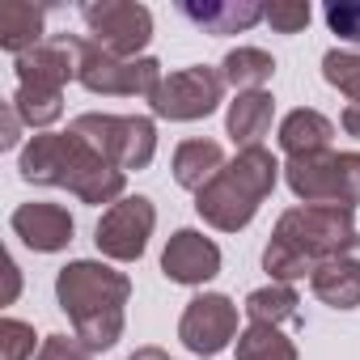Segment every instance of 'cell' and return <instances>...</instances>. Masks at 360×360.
<instances>
[{
  "label": "cell",
  "instance_id": "18",
  "mask_svg": "<svg viewBox=\"0 0 360 360\" xmlns=\"http://www.w3.org/2000/svg\"><path fill=\"white\" fill-rule=\"evenodd\" d=\"M169 169H174V183L183 187V191H204L212 178L225 169V148L217 144V140H204V136H195V140H183L174 148V161H169Z\"/></svg>",
  "mask_w": 360,
  "mask_h": 360
},
{
  "label": "cell",
  "instance_id": "12",
  "mask_svg": "<svg viewBox=\"0 0 360 360\" xmlns=\"http://www.w3.org/2000/svg\"><path fill=\"white\" fill-rule=\"evenodd\" d=\"M9 229L13 238H22V246H30L34 255H60L68 250L72 233H77V221L64 204H47V200H34V204H18L13 217H9Z\"/></svg>",
  "mask_w": 360,
  "mask_h": 360
},
{
  "label": "cell",
  "instance_id": "14",
  "mask_svg": "<svg viewBox=\"0 0 360 360\" xmlns=\"http://www.w3.org/2000/svg\"><path fill=\"white\" fill-rule=\"evenodd\" d=\"M284 183L301 204H339V153L322 148V153L288 157L284 161Z\"/></svg>",
  "mask_w": 360,
  "mask_h": 360
},
{
  "label": "cell",
  "instance_id": "16",
  "mask_svg": "<svg viewBox=\"0 0 360 360\" xmlns=\"http://www.w3.org/2000/svg\"><path fill=\"white\" fill-rule=\"evenodd\" d=\"M178 13L195 22L204 34H246L255 22H263L267 5H259V0H204V5L200 0H183Z\"/></svg>",
  "mask_w": 360,
  "mask_h": 360
},
{
  "label": "cell",
  "instance_id": "31",
  "mask_svg": "<svg viewBox=\"0 0 360 360\" xmlns=\"http://www.w3.org/2000/svg\"><path fill=\"white\" fill-rule=\"evenodd\" d=\"M339 127H343L347 136H356V140H360V102H347V106H343V115H339Z\"/></svg>",
  "mask_w": 360,
  "mask_h": 360
},
{
  "label": "cell",
  "instance_id": "22",
  "mask_svg": "<svg viewBox=\"0 0 360 360\" xmlns=\"http://www.w3.org/2000/svg\"><path fill=\"white\" fill-rule=\"evenodd\" d=\"M221 77L238 94H255V89H267V81L276 77V60L263 47H233L221 60Z\"/></svg>",
  "mask_w": 360,
  "mask_h": 360
},
{
  "label": "cell",
  "instance_id": "23",
  "mask_svg": "<svg viewBox=\"0 0 360 360\" xmlns=\"http://www.w3.org/2000/svg\"><path fill=\"white\" fill-rule=\"evenodd\" d=\"M233 356L238 360H301L297 343L280 326H267V322H246L233 343Z\"/></svg>",
  "mask_w": 360,
  "mask_h": 360
},
{
  "label": "cell",
  "instance_id": "24",
  "mask_svg": "<svg viewBox=\"0 0 360 360\" xmlns=\"http://www.w3.org/2000/svg\"><path fill=\"white\" fill-rule=\"evenodd\" d=\"M322 77L330 89H339L347 102H360V51H339L330 47L322 56Z\"/></svg>",
  "mask_w": 360,
  "mask_h": 360
},
{
  "label": "cell",
  "instance_id": "28",
  "mask_svg": "<svg viewBox=\"0 0 360 360\" xmlns=\"http://www.w3.org/2000/svg\"><path fill=\"white\" fill-rule=\"evenodd\" d=\"M34 360H94V352L77 335H47L39 343V356Z\"/></svg>",
  "mask_w": 360,
  "mask_h": 360
},
{
  "label": "cell",
  "instance_id": "15",
  "mask_svg": "<svg viewBox=\"0 0 360 360\" xmlns=\"http://www.w3.org/2000/svg\"><path fill=\"white\" fill-rule=\"evenodd\" d=\"M309 288L322 305L347 314V309H360V233L352 238V246L335 259H326L314 276H309Z\"/></svg>",
  "mask_w": 360,
  "mask_h": 360
},
{
  "label": "cell",
  "instance_id": "29",
  "mask_svg": "<svg viewBox=\"0 0 360 360\" xmlns=\"http://www.w3.org/2000/svg\"><path fill=\"white\" fill-rule=\"evenodd\" d=\"M339 204L360 208V153H339Z\"/></svg>",
  "mask_w": 360,
  "mask_h": 360
},
{
  "label": "cell",
  "instance_id": "10",
  "mask_svg": "<svg viewBox=\"0 0 360 360\" xmlns=\"http://www.w3.org/2000/svg\"><path fill=\"white\" fill-rule=\"evenodd\" d=\"M242 326H238V305L225 292H200L187 301L183 318H178V339L183 347L200 360H212L217 352H225L229 343H238Z\"/></svg>",
  "mask_w": 360,
  "mask_h": 360
},
{
  "label": "cell",
  "instance_id": "2",
  "mask_svg": "<svg viewBox=\"0 0 360 360\" xmlns=\"http://www.w3.org/2000/svg\"><path fill=\"white\" fill-rule=\"evenodd\" d=\"M356 208H339V204H297L288 208L267 246H263V271L276 284H297L309 280L326 259L343 255L356 238Z\"/></svg>",
  "mask_w": 360,
  "mask_h": 360
},
{
  "label": "cell",
  "instance_id": "9",
  "mask_svg": "<svg viewBox=\"0 0 360 360\" xmlns=\"http://www.w3.org/2000/svg\"><path fill=\"white\" fill-rule=\"evenodd\" d=\"M153 229H157V204L148 195H123L115 208L102 212L94 229V246L110 263H140Z\"/></svg>",
  "mask_w": 360,
  "mask_h": 360
},
{
  "label": "cell",
  "instance_id": "8",
  "mask_svg": "<svg viewBox=\"0 0 360 360\" xmlns=\"http://www.w3.org/2000/svg\"><path fill=\"white\" fill-rule=\"evenodd\" d=\"M221 102H225V77H221V68L191 64V68H178V72L161 77L157 94L148 98V110H153V119L195 123V119H208Z\"/></svg>",
  "mask_w": 360,
  "mask_h": 360
},
{
  "label": "cell",
  "instance_id": "27",
  "mask_svg": "<svg viewBox=\"0 0 360 360\" xmlns=\"http://www.w3.org/2000/svg\"><path fill=\"white\" fill-rule=\"evenodd\" d=\"M330 34H339L343 43H360V0H330L322 9Z\"/></svg>",
  "mask_w": 360,
  "mask_h": 360
},
{
  "label": "cell",
  "instance_id": "26",
  "mask_svg": "<svg viewBox=\"0 0 360 360\" xmlns=\"http://www.w3.org/2000/svg\"><path fill=\"white\" fill-rule=\"evenodd\" d=\"M0 347H5V360H34V326L22 318H5L0 322Z\"/></svg>",
  "mask_w": 360,
  "mask_h": 360
},
{
  "label": "cell",
  "instance_id": "21",
  "mask_svg": "<svg viewBox=\"0 0 360 360\" xmlns=\"http://www.w3.org/2000/svg\"><path fill=\"white\" fill-rule=\"evenodd\" d=\"M301 297H297V288L292 284H263V288H255V292H246V318L250 322H267V326H284V322H292V326H305L301 322Z\"/></svg>",
  "mask_w": 360,
  "mask_h": 360
},
{
  "label": "cell",
  "instance_id": "30",
  "mask_svg": "<svg viewBox=\"0 0 360 360\" xmlns=\"http://www.w3.org/2000/svg\"><path fill=\"white\" fill-rule=\"evenodd\" d=\"M0 119H5V127H0V148H18V140H22V115L13 110V102H5V110H0Z\"/></svg>",
  "mask_w": 360,
  "mask_h": 360
},
{
  "label": "cell",
  "instance_id": "5",
  "mask_svg": "<svg viewBox=\"0 0 360 360\" xmlns=\"http://www.w3.org/2000/svg\"><path fill=\"white\" fill-rule=\"evenodd\" d=\"M68 127L81 140H89L123 174L148 169L153 157H157V119H148V115H102V110H85Z\"/></svg>",
  "mask_w": 360,
  "mask_h": 360
},
{
  "label": "cell",
  "instance_id": "11",
  "mask_svg": "<svg viewBox=\"0 0 360 360\" xmlns=\"http://www.w3.org/2000/svg\"><path fill=\"white\" fill-rule=\"evenodd\" d=\"M161 276L183 288H204L221 276V246L204 238V229H174L161 250Z\"/></svg>",
  "mask_w": 360,
  "mask_h": 360
},
{
  "label": "cell",
  "instance_id": "19",
  "mask_svg": "<svg viewBox=\"0 0 360 360\" xmlns=\"http://www.w3.org/2000/svg\"><path fill=\"white\" fill-rule=\"evenodd\" d=\"M276 140H280L284 157L322 153V148H330V140H335V123H330L322 110H314V106H297V110H288V115L280 119Z\"/></svg>",
  "mask_w": 360,
  "mask_h": 360
},
{
  "label": "cell",
  "instance_id": "1",
  "mask_svg": "<svg viewBox=\"0 0 360 360\" xmlns=\"http://www.w3.org/2000/svg\"><path fill=\"white\" fill-rule=\"evenodd\" d=\"M18 174L30 187H60L89 208H115L127 195V174L110 165L89 140L68 131H39L22 144Z\"/></svg>",
  "mask_w": 360,
  "mask_h": 360
},
{
  "label": "cell",
  "instance_id": "4",
  "mask_svg": "<svg viewBox=\"0 0 360 360\" xmlns=\"http://www.w3.org/2000/svg\"><path fill=\"white\" fill-rule=\"evenodd\" d=\"M280 174H284V165H280V157L271 148H263V144L238 148V157L225 161V169L195 195L200 221L221 229V233H242L259 217L267 195L276 191Z\"/></svg>",
  "mask_w": 360,
  "mask_h": 360
},
{
  "label": "cell",
  "instance_id": "20",
  "mask_svg": "<svg viewBox=\"0 0 360 360\" xmlns=\"http://www.w3.org/2000/svg\"><path fill=\"white\" fill-rule=\"evenodd\" d=\"M43 22H47L43 5H9V9H0V47H5L13 60L34 51L43 39H51L43 30Z\"/></svg>",
  "mask_w": 360,
  "mask_h": 360
},
{
  "label": "cell",
  "instance_id": "3",
  "mask_svg": "<svg viewBox=\"0 0 360 360\" xmlns=\"http://www.w3.org/2000/svg\"><path fill=\"white\" fill-rule=\"evenodd\" d=\"M56 301L72 322V335L98 356L123 339L131 280L102 259H72L56 271Z\"/></svg>",
  "mask_w": 360,
  "mask_h": 360
},
{
  "label": "cell",
  "instance_id": "17",
  "mask_svg": "<svg viewBox=\"0 0 360 360\" xmlns=\"http://www.w3.org/2000/svg\"><path fill=\"white\" fill-rule=\"evenodd\" d=\"M271 119H276V98L267 89H255V94H238L225 110V136L238 144V148H255L263 144V136L271 131Z\"/></svg>",
  "mask_w": 360,
  "mask_h": 360
},
{
  "label": "cell",
  "instance_id": "32",
  "mask_svg": "<svg viewBox=\"0 0 360 360\" xmlns=\"http://www.w3.org/2000/svg\"><path fill=\"white\" fill-rule=\"evenodd\" d=\"M127 360H169V352H161V347H136Z\"/></svg>",
  "mask_w": 360,
  "mask_h": 360
},
{
  "label": "cell",
  "instance_id": "7",
  "mask_svg": "<svg viewBox=\"0 0 360 360\" xmlns=\"http://www.w3.org/2000/svg\"><path fill=\"white\" fill-rule=\"evenodd\" d=\"M81 22L89 30L85 39L115 60H140L153 43V13L136 0H89L81 5Z\"/></svg>",
  "mask_w": 360,
  "mask_h": 360
},
{
  "label": "cell",
  "instance_id": "6",
  "mask_svg": "<svg viewBox=\"0 0 360 360\" xmlns=\"http://www.w3.org/2000/svg\"><path fill=\"white\" fill-rule=\"evenodd\" d=\"M77 39V81L98 94V98H153L161 85V64L153 56L140 60H115L106 51H98L85 34Z\"/></svg>",
  "mask_w": 360,
  "mask_h": 360
},
{
  "label": "cell",
  "instance_id": "13",
  "mask_svg": "<svg viewBox=\"0 0 360 360\" xmlns=\"http://www.w3.org/2000/svg\"><path fill=\"white\" fill-rule=\"evenodd\" d=\"M13 72H18V85L64 94V85L77 81V39L72 34L43 39L34 51H26V56L13 60Z\"/></svg>",
  "mask_w": 360,
  "mask_h": 360
},
{
  "label": "cell",
  "instance_id": "25",
  "mask_svg": "<svg viewBox=\"0 0 360 360\" xmlns=\"http://www.w3.org/2000/svg\"><path fill=\"white\" fill-rule=\"evenodd\" d=\"M314 9H309V0H276V5H267L263 22L276 30V34H301L309 26Z\"/></svg>",
  "mask_w": 360,
  "mask_h": 360
}]
</instances>
